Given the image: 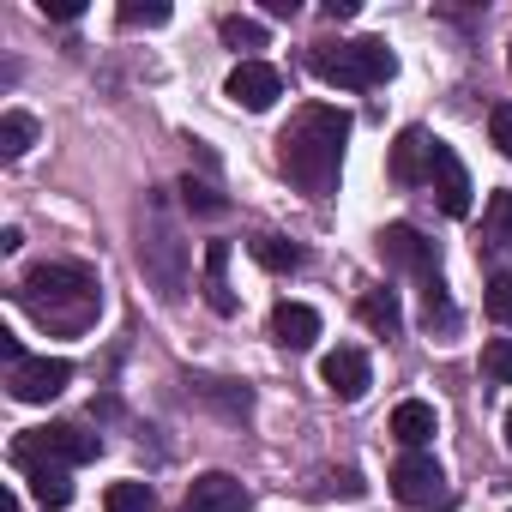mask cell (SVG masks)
<instances>
[{
    "instance_id": "cell-24",
    "label": "cell",
    "mask_w": 512,
    "mask_h": 512,
    "mask_svg": "<svg viewBox=\"0 0 512 512\" xmlns=\"http://www.w3.org/2000/svg\"><path fill=\"white\" fill-rule=\"evenodd\" d=\"M103 512H157V494H151V482H109Z\"/></svg>"
},
{
    "instance_id": "cell-11",
    "label": "cell",
    "mask_w": 512,
    "mask_h": 512,
    "mask_svg": "<svg viewBox=\"0 0 512 512\" xmlns=\"http://www.w3.org/2000/svg\"><path fill=\"white\" fill-rule=\"evenodd\" d=\"M320 380H326V392H332L338 404H362V398H368V386H374L368 350H356V344H338V350L320 362Z\"/></svg>"
},
{
    "instance_id": "cell-16",
    "label": "cell",
    "mask_w": 512,
    "mask_h": 512,
    "mask_svg": "<svg viewBox=\"0 0 512 512\" xmlns=\"http://www.w3.org/2000/svg\"><path fill=\"white\" fill-rule=\"evenodd\" d=\"M229 241H205V308L211 314H235V290H229Z\"/></svg>"
},
{
    "instance_id": "cell-31",
    "label": "cell",
    "mask_w": 512,
    "mask_h": 512,
    "mask_svg": "<svg viewBox=\"0 0 512 512\" xmlns=\"http://www.w3.org/2000/svg\"><path fill=\"white\" fill-rule=\"evenodd\" d=\"M326 19H332V25H344V19H356V0H326Z\"/></svg>"
},
{
    "instance_id": "cell-21",
    "label": "cell",
    "mask_w": 512,
    "mask_h": 512,
    "mask_svg": "<svg viewBox=\"0 0 512 512\" xmlns=\"http://www.w3.org/2000/svg\"><path fill=\"white\" fill-rule=\"evenodd\" d=\"M25 482H31V500H37L43 512H67V506H73V476H67V470H31Z\"/></svg>"
},
{
    "instance_id": "cell-26",
    "label": "cell",
    "mask_w": 512,
    "mask_h": 512,
    "mask_svg": "<svg viewBox=\"0 0 512 512\" xmlns=\"http://www.w3.org/2000/svg\"><path fill=\"white\" fill-rule=\"evenodd\" d=\"M217 37H223L235 55H241V49H266V25H260V19H235V13H229V19L217 25Z\"/></svg>"
},
{
    "instance_id": "cell-33",
    "label": "cell",
    "mask_w": 512,
    "mask_h": 512,
    "mask_svg": "<svg viewBox=\"0 0 512 512\" xmlns=\"http://www.w3.org/2000/svg\"><path fill=\"white\" fill-rule=\"evenodd\" d=\"M506 61H512V49H506Z\"/></svg>"
},
{
    "instance_id": "cell-4",
    "label": "cell",
    "mask_w": 512,
    "mask_h": 512,
    "mask_svg": "<svg viewBox=\"0 0 512 512\" xmlns=\"http://www.w3.org/2000/svg\"><path fill=\"white\" fill-rule=\"evenodd\" d=\"M308 67H314V79H326L338 91H374L398 73V55L380 37H356V43H314Z\"/></svg>"
},
{
    "instance_id": "cell-6",
    "label": "cell",
    "mask_w": 512,
    "mask_h": 512,
    "mask_svg": "<svg viewBox=\"0 0 512 512\" xmlns=\"http://www.w3.org/2000/svg\"><path fill=\"white\" fill-rule=\"evenodd\" d=\"M386 488H392V500H398L404 512H446V506H452L446 470H440V464H434L428 452H404V458L392 464Z\"/></svg>"
},
{
    "instance_id": "cell-7",
    "label": "cell",
    "mask_w": 512,
    "mask_h": 512,
    "mask_svg": "<svg viewBox=\"0 0 512 512\" xmlns=\"http://www.w3.org/2000/svg\"><path fill=\"white\" fill-rule=\"evenodd\" d=\"M380 260H386L392 272H410V278L422 284V278L440 272V247H434L416 223H386V229H380Z\"/></svg>"
},
{
    "instance_id": "cell-29",
    "label": "cell",
    "mask_w": 512,
    "mask_h": 512,
    "mask_svg": "<svg viewBox=\"0 0 512 512\" xmlns=\"http://www.w3.org/2000/svg\"><path fill=\"white\" fill-rule=\"evenodd\" d=\"M127 31H139V25H169V7H163V0H151V7H139V0H127V7L115 13Z\"/></svg>"
},
{
    "instance_id": "cell-13",
    "label": "cell",
    "mask_w": 512,
    "mask_h": 512,
    "mask_svg": "<svg viewBox=\"0 0 512 512\" xmlns=\"http://www.w3.org/2000/svg\"><path fill=\"white\" fill-rule=\"evenodd\" d=\"M428 151H434V139H428L422 127H404V133L392 139V157H386V175H392L398 187H416V181H428Z\"/></svg>"
},
{
    "instance_id": "cell-5",
    "label": "cell",
    "mask_w": 512,
    "mask_h": 512,
    "mask_svg": "<svg viewBox=\"0 0 512 512\" xmlns=\"http://www.w3.org/2000/svg\"><path fill=\"white\" fill-rule=\"evenodd\" d=\"M103 452L97 434L73 428V422H49V428H25L13 440V464L31 476V470H73V464H91Z\"/></svg>"
},
{
    "instance_id": "cell-27",
    "label": "cell",
    "mask_w": 512,
    "mask_h": 512,
    "mask_svg": "<svg viewBox=\"0 0 512 512\" xmlns=\"http://www.w3.org/2000/svg\"><path fill=\"white\" fill-rule=\"evenodd\" d=\"M181 199H187V211H199V217H223V211H229V199H223L211 181H193V175L181 181Z\"/></svg>"
},
{
    "instance_id": "cell-9",
    "label": "cell",
    "mask_w": 512,
    "mask_h": 512,
    "mask_svg": "<svg viewBox=\"0 0 512 512\" xmlns=\"http://www.w3.org/2000/svg\"><path fill=\"white\" fill-rule=\"evenodd\" d=\"M223 97L235 103V109H247V115H266L278 97H284V73L272 67V61H235V73L223 79Z\"/></svg>"
},
{
    "instance_id": "cell-1",
    "label": "cell",
    "mask_w": 512,
    "mask_h": 512,
    "mask_svg": "<svg viewBox=\"0 0 512 512\" xmlns=\"http://www.w3.org/2000/svg\"><path fill=\"white\" fill-rule=\"evenodd\" d=\"M344 145H350V115L338 103H302L296 121L278 133V169L302 193L332 199L344 175Z\"/></svg>"
},
{
    "instance_id": "cell-8",
    "label": "cell",
    "mask_w": 512,
    "mask_h": 512,
    "mask_svg": "<svg viewBox=\"0 0 512 512\" xmlns=\"http://www.w3.org/2000/svg\"><path fill=\"white\" fill-rule=\"evenodd\" d=\"M73 386V362L67 356H25L19 368H7V392L19 404H49Z\"/></svg>"
},
{
    "instance_id": "cell-22",
    "label": "cell",
    "mask_w": 512,
    "mask_h": 512,
    "mask_svg": "<svg viewBox=\"0 0 512 512\" xmlns=\"http://www.w3.org/2000/svg\"><path fill=\"white\" fill-rule=\"evenodd\" d=\"M482 229L494 247H512V187H494L488 205H482Z\"/></svg>"
},
{
    "instance_id": "cell-20",
    "label": "cell",
    "mask_w": 512,
    "mask_h": 512,
    "mask_svg": "<svg viewBox=\"0 0 512 512\" xmlns=\"http://www.w3.org/2000/svg\"><path fill=\"white\" fill-rule=\"evenodd\" d=\"M31 145H37V115H25V109H7V115H0V157H7V163H19Z\"/></svg>"
},
{
    "instance_id": "cell-23",
    "label": "cell",
    "mask_w": 512,
    "mask_h": 512,
    "mask_svg": "<svg viewBox=\"0 0 512 512\" xmlns=\"http://www.w3.org/2000/svg\"><path fill=\"white\" fill-rule=\"evenodd\" d=\"M193 386H199V398H211L223 416H247V410H253V392L235 386V380H193Z\"/></svg>"
},
{
    "instance_id": "cell-32",
    "label": "cell",
    "mask_w": 512,
    "mask_h": 512,
    "mask_svg": "<svg viewBox=\"0 0 512 512\" xmlns=\"http://www.w3.org/2000/svg\"><path fill=\"white\" fill-rule=\"evenodd\" d=\"M506 452H512V410H506Z\"/></svg>"
},
{
    "instance_id": "cell-28",
    "label": "cell",
    "mask_w": 512,
    "mask_h": 512,
    "mask_svg": "<svg viewBox=\"0 0 512 512\" xmlns=\"http://www.w3.org/2000/svg\"><path fill=\"white\" fill-rule=\"evenodd\" d=\"M482 374L494 386H512V338H488L482 344Z\"/></svg>"
},
{
    "instance_id": "cell-25",
    "label": "cell",
    "mask_w": 512,
    "mask_h": 512,
    "mask_svg": "<svg viewBox=\"0 0 512 512\" xmlns=\"http://www.w3.org/2000/svg\"><path fill=\"white\" fill-rule=\"evenodd\" d=\"M482 314H488L494 326H512V272H494V278H488V290H482Z\"/></svg>"
},
{
    "instance_id": "cell-12",
    "label": "cell",
    "mask_w": 512,
    "mask_h": 512,
    "mask_svg": "<svg viewBox=\"0 0 512 512\" xmlns=\"http://www.w3.org/2000/svg\"><path fill=\"white\" fill-rule=\"evenodd\" d=\"M247 506H253V494H247V482L229 476V470L193 476V482H187V500H181V512H247Z\"/></svg>"
},
{
    "instance_id": "cell-19",
    "label": "cell",
    "mask_w": 512,
    "mask_h": 512,
    "mask_svg": "<svg viewBox=\"0 0 512 512\" xmlns=\"http://www.w3.org/2000/svg\"><path fill=\"white\" fill-rule=\"evenodd\" d=\"M422 326L428 332H458V308H452V296H446V278L434 272V278H422Z\"/></svg>"
},
{
    "instance_id": "cell-10",
    "label": "cell",
    "mask_w": 512,
    "mask_h": 512,
    "mask_svg": "<svg viewBox=\"0 0 512 512\" xmlns=\"http://www.w3.org/2000/svg\"><path fill=\"white\" fill-rule=\"evenodd\" d=\"M428 187H434V199H440L446 217H464V211H470V169H464V157H458L452 145H440V139H434V151H428Z\"/></svg>"
},
{
    "instance_id": "cell-14",
    "label": "cell",
    "mask_w": 512,
    "mask_h": 512,
    "mask_svg": "<svg viewBox=\"0 0 512 512\" xmlns=\"http://www.w3.org/2000/svg\"><path fill=\"white\" fill-rule=\"evenodd\" d=\"M272 338H278L284 350H314L320 314H314L308 302H278V308H272Z\"/></svg>"
},
{
    "instance_id": "cell-18",
    "label": "cell",
    "mask_w": 512,
    "mask_h": 512,
    "mask_svg": "<svg viewBox=\"0 0 512 512\" xmlns=\"http://www.w3.org/2000/svg\"><path fill=\"white\" fill-rule=\"evenodd\" d=\"M247 253H253V260H260L266 272H296V266L308 260V253H302L296 241H284V235H266V229H260V235H247Z\"/></svg>"
},
{
    "instance_id": "cell-3",
    "label": "cell",
    "mask_w": 512,
    "mask_h": 512,
    "mask_svg": "<svg viewBox=\"0 0 512 512\" xmlns=\"http://www.w3.org/2000/svg\"><path fill=\"white\" fill-rule=\"evenodd\" d=\"M187 260H193V247L181 241V229L169 217V199L151 193L145 211H139V272L157 284L163 302H181L187 296Z\"/></svg>"
},
{
    "instance_id": "cell-17",
    "label": "cell",
    "mask_w": 512,
    "mask_h": 512,
    "mask_svg": "<svg viewBox=\"0 0 512 512\" xmlns=\"http://www.w3.org/2000/svg\"><path fill=\"white\" fill-rule=\"evenodd\" d=\"M356 314H362V326H368L374 338H398V332H404V314H398V296H392V290H368V296L356 302Z\"/></svg>"
},
{
    "instance_id": "cell-2",
    "label": "cell",
    "mask_w": 512,
    "mask_h": 512,
    "mask_svg": "<svg viewBox=\"0 0 512 512\" xmlns=\"http://www.w3.org/2000/svg\"><path fill=\"white\" fill-rule=\"evenodd\" d=\"M19 308L49 332L79 338V332H91V320L103 308V284L85 260H43L19 278Z\"/></svg>"
},
{
    "instance_id": "cell-30",
    "label": "cell",
    "mask_w": 512,
    "mask_h": 512,
    "mask_svg": "<svg viewBox=\"0 0 512 512\" xmlns=\"http://www.w3.org/2000/svg\"><path fill=\"white\" fill-rule=\"evenodd\" d=\"M488 139H494L500 157H512V103H494L488 109Z\"/></svg>"
},
{
    "instance_id": "cell-15",
    "label": "cell",
    "mask_w": 512,
    "mask_h": 512,
    "mask_svg": "<svg viewBox=\"0 0 512 512\" xmlns=\"http://www.w3.org/2000/svg\"><path fill=\"white\" fill-rule=\"evenodd\" d=\"M434 434H440V416H434V404H422V398H404V404L392 410V440H398L404 452H422Z\"/></svg>"
}]
</instances>
